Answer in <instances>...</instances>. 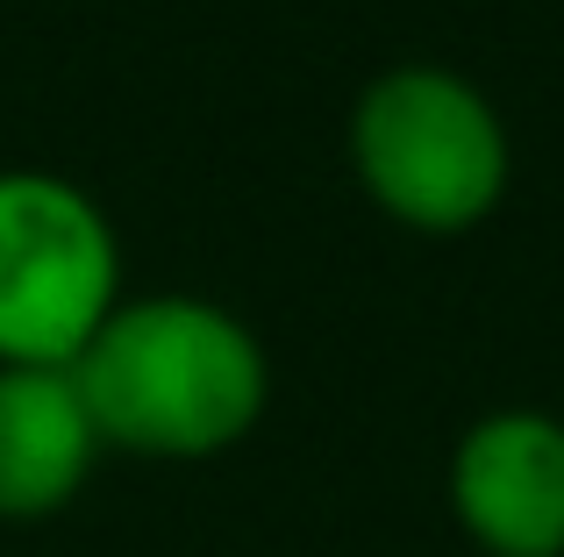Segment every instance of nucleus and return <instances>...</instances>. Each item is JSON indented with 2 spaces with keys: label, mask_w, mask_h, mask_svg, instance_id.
<instances>
[{
  "label": "nucleus",
  "mask_w": 564,
  "mask_h": 557,
  "mask_svg": "<svg viewBox=\"0 0 564 557\" xmlns=\"http://www.w3.org/2000/svg\"><path fill=\"white\" fill-rule=\"evenodd\" d=\"M350 165L393 222L457 237L500 208L514 143L486 86H471L465 72L386 65L350 108Z\"/></svg>",
  "instance_id": "2"
},
{
  "label": "nucleus",
  "mask_w": 564,
  "mask_h": 557,
  "mask_svg": "<svg viewBox=\"0 0 564 557\" xmlns=\"http://www.w3.org/2000/svg\"><path fill=\"white\" fill-rule=\"evenodd\" d=\"M100 450L200 465L236 450L272 407V358L258 329L207 293H137L72 358Z\"/></svg>",
  "instance_id": "1"
},
{
  "label": "nucleus",
  "mask_w": 564,
  "mask_h": 557,
  "mask_svg": "<svg viewBox=\"0 0 564 557\" xmlns=\"http://www.w3.org/2000/svg\"><path fill=\"white\" fill-rule=\"evenodd\" d=\"M115 307L122 243L108 208L65 172H0V364L72 372Z\"/></svg>",
  "instance_id": "3"
},
{
  "label": "nucleus",
  "mask_w": 564,
  "mask_h": 557,
  "mask_svg": "<svg viewBox=\"0 0 564 557\" xmlns=\"http://www.w3.org/2000/svg\"><path fill=\"white\" fill-rule=\"evenodd\" d=\"M100 465L79 379L57 364H0V522L65 515Z\"/></svg>",
  "instance_id": "5"
},
{
  "label": "nucleus",
  "mask_w": 564,
  "mask_h": 557,
  "mask_svg": "<svg viewBox=\"0 0 564 557\" xmlns=\"http://www.w3.org/2000/svg\"><path fill=\"white\" fill-rule=\"evenodd\" d=\"M451 515L479 557H564V422L494 407L451 444Z\"/></svg>",
  "instance_id": "4"
}]
</instances>
